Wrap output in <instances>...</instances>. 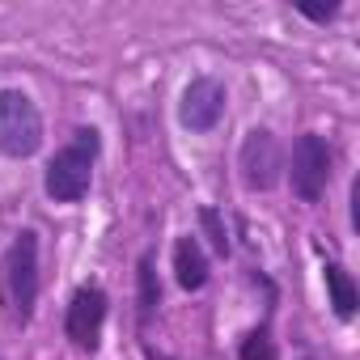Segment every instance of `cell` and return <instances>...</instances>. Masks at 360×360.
I'll use <instances>...</instances> for the list:
<instances>
[{"label":"cell","mask_w":360,"mask_h":360,"mask_svg":"<svg viewBox=\"0 0 360 360\" xmlns=\"http://www.w3.org/2000/svg\"><path fill=\"white\" fill-rule=\"evenodd\" d=\"M98 131L94 127H77L72 140L47 161V174H43V191L56 200V204H81L89 195V183H94V161H98Z\"/></svg>","instance_id":"1"},{"label":"cell","mask_w":360,"mask_h":360,"mask_svg":"<svg viewBox=\"0 0 360 360\" xmlns=\"http://www.w3.org/2000/svg\"><path fill=\"white\" fill-rule=\"evenodd\" d=\"M43 144V115L30 94L22 89H0V153L26 161Z\"/></svg>","instance_id":"2"},{"label":"cell","mask_w":360,"mask_h":360,"mask_svg":"<svg viewBox=\"0 0 360 360\" xmlns=\"http://www.w3.org/2000/svg\"><path fill=\"white\" fill-rule=\"evenodd\" d=\"M5 288L13 301L18 322L34 318V301H39V233L22 229L5 255Z\"/></svg>","instance_id":"3"},{"label":"cell","mask_w":360,"mask_h":360,"mask_svg":"<svg viewBox=\"0 0 360 360\" xmlns=\"http://www.w3.org/2000/svg\"><path fill=\"white\" fill-rule=\"evenodd\" d=\"M330 169H335V153H330L326 136H318V131H305V136H297V144H292V165H288V178H292V195H297L301 204H318V200L326 195Z\"/></svg>","instance_id":"4"},{"label":"cell","mask_w":360,"mask_h":360,"mask_svg":"<svg viewBox=\"0 0 360 360\" xmlns=\"http://www.w3.org/2000/svg\"><path fill=\"white\" fill-rule=\"evenodd\" d=\"M238 169H242L246 191H271L280 183V169H284L280 140L267 127H250L242 140V153H238Z\"/></svg>","instance_id":"5"},{"label":"cell","mask_w":360,"mask_h":360,"mask_svg":"<svg viewBox=\"0 0 360 360\" xmlns=\"http://www.w3.org/2000/svg\"><path fill=\"white\" fill-rule=\"evenodd\" d=\"M106 309H110V297L98 288V284H81L64 309V335L81 347V352H98L102 343V326H106Z\"/></svg>","instance_id":"6"},{"label":"cell","mask_w":360,"mask_h":360,"mask_svg":"<svg viewBox=\"0 0 360 360\" xmlns=\"http://www.w3.org/2000/svg\"><path fill=\"white\" fill-rule=\"evenodd\" d=\"M225 85L217 77H195L183 89V102H178V119H183L187 131H212L225 119Z\"/></svg>","instance_id":"7"},{"label":"cell","mask_w":360,"mask_h":360,"mask_svg":"<svg viewBox=\"0 0 360 360\" xmlns=\"http://www.w3.org/2000/svg\"><path fill=\"white\" fill-rule=\"evenodd\" d=\"M174 276H178V284H183L187 292H200L208 284V255H204L200 238L187 233V238L174 242Z\"/></svg>","instance_id":"8"},{"label":"cell","mask_w":360,"mask_h":360,"mask_svg":"<svg viewBox=\"0 0 360 360\" xmlns=\"http://www.w3.org/2000/svg\"><path fill=\"white\" fill-rule=\"evenodd\" d=\"M157 305H161V280H157V267H153V250H144L140 263H136V318H140V326L153 322Z\"/></svg>","instance_id":"9"},{"label":"cell","mask_w":360,"mask_h":360,"mask_svg":"<svg viewBox=\"0 0 360 360\" xmlns=\"http://www.w3.org/2000/svg\"><path fill=\"white\" fill-rule=\"evenodd\" d=\"M326 292H330V309L339 322H352L356 318V305H360V292H356V280L339 267V263H326Z\"/></svg>","instance_id":"10"},{"label":"cell","mask_w":360,"mask_h":360,"mask_svg":"<svg viewBox=\"0 0 360 360\" xmlns=\"http://www.w3.org/2000/svg\"><path fill=\"white\" fill-rule=\"evenodd\" d=\"M238 360H280L276 352V339H271V326H255L242 343H238Z\"/></svg>","instance_id":"11"},{"label":"cell","mask_w":360,"mask_h":360,"mask_svg":"<svg viewBox=\"0 0 360 360\" xmlns=\"http://www.w3.org/2000/svg\"><path fill=\"white\" fill-rule=\"evenodd\" d=\"M200 225H204V233H208V242H212V250H217L221 259H229V250H233V242H229V229H225V217H221L217 208H200Z\"/></svg>","instance_id":"12"},{"label":"cell","mask_w":360,"mask_h":360,"mask_svg":"<svg viewBox=\"0 0 360 360\" xmlns=\"http://www.w3.org/2000/svg\"><path fill=\"white\" fill-rule=\"evenodd\" d=\"M301 9V18H309V22H330L335 13H339V5H326V9H309V5H297Z\"/></svg>","instance_id":"13"}]
</instances>
